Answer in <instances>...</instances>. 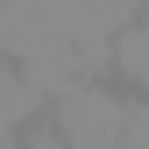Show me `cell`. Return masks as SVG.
Returning <instances> with one entry per match:
<instances>
[{
    "mask_svg": "<svg viewBox=\"0 0 149 149\" xmlns=\"http://www.w3.org/2000/svg\"><path fill=\"white\" fill-rule=\"evenodd\" d=\"M50 121L71 149H121V128H128V100L107 78H78L71 92L50 100Z\"/></svg>",
    "mask_w": 149,
    "mask_h": 149,
    "instance_id": "cell-1",
    "label": "cell"
},
{
    "mask_svg": "<svg viewBox=\"0 0 149 149\" xmlns=\"http://www.w3.org/2000/svg\"><path fill=\"white\" fill-rule=\"evenodd\" d=\"M50 14H57L64 43L78 50V57H85L92 71H100L107 57H114V36H121L128 22H135V14H142V0H57Z\"/></svg>",
    "mask_w": 149,
    "mask_h": 149,
    "instance_id": "cell-2",
    "label": "cell"
},
{
    "mask_svg": "<svg viewBox=\"0 0 149 149\" xmlns=\"http://www.w3.org/2000/svg\"><path fill=\"white\" fill-rule=\"evenodd\" d=\"M107 64H114L121 78L135 85L142 100H149V14H135V22H128V29L114 36V57H107Z\"/></svg>",
    "mask_w": 149,
    "mask_h": 149,
    "instance_id": "cell-3",
    "label": "cell"
},
{
    "mask_svg": "<svg viewBox=\"0 0 149 149\" xmlns=\"http://www.w3.org/2000/svg\"><path fill=\"white\" fill-rule=\"evenodd\" d=\"M7 85H14V64H7V57H0V92H7Z\"/></svg>",
    "mask_w": 149,
    "mask_h": 149,
    "instance_id": "cell-4",
    "label": "cell"
},
{
    "mask_svg": "<svg viewBox=\"0 0 149 149\" xmlns=\"http://www.w3.org/2000/svg\"><path fill=\"white\" fill-rule=\"evenodd\" d=\"M0 149H7V135H0Z\"/></svg>",
    "mask_w": 149,
    "mask_h": 149,
    "instance_id": "cell-5",
    "label": "cell"
},
{
    "mask_svg": "<svg viewBox=\"0 0 149 149\" xmlns=\"http://www.w3.org/2000/svg\"><path fill=\"white\" fill-rule=\"evenodd\" d=\"M7 149H14V135H7Z\"/></svg>",
    "mask_w": 149,
    "mask_h": 149,
    "instance_id": "cell-6",
    "label": "cell"
},
{
    "mask_svg": "<svg viewBox=\"0 0 149 149\" xmlns=\"http://www.w3.org/2000/svg\"><path fill=\"white\" fill-rule=\"evenodd\" d=\"M50 7H57V0H50Z\"/></svg>",
    "mask_w": 149,
    "mask_h": 149,
    "instance_id": "cell-7",
    "label": "cell"
}]
</instances>
